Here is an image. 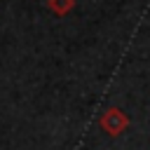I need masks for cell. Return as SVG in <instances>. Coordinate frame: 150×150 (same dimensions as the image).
<instances>
[{
  "label": "cell",
  "mask_w": 150,
  "mask_h": 150,
  "mask_svg": "<svg viewBox=\"0 0 150 150\" xmlns=\"http://www.w3.org/2000/svg\"><path fill=\"white\" fill-rule=\"evenodd\" d=\"M98 124H101V129H103L108 136H120V134L127 131V127H129V115H127L122 108L110 105V108L101 115Z\"/></svg>",
  "instance_id": "1"
},
{
  "label": "cell",
  "mask_w": 150,
  "mask_h": 150,
  "mask_svg": "<svg viewBox=\"0 0 150 150\" xmlns=\"http://www.w3.org/2000/svg\"><path fill=\"white\" fill-rule=\"evenodd\" d=\"M75 0H47V9L54 12L56 16H66L68 12H73Z\"/></svg>",
  "instance_id": "2"
}]
</instances>
